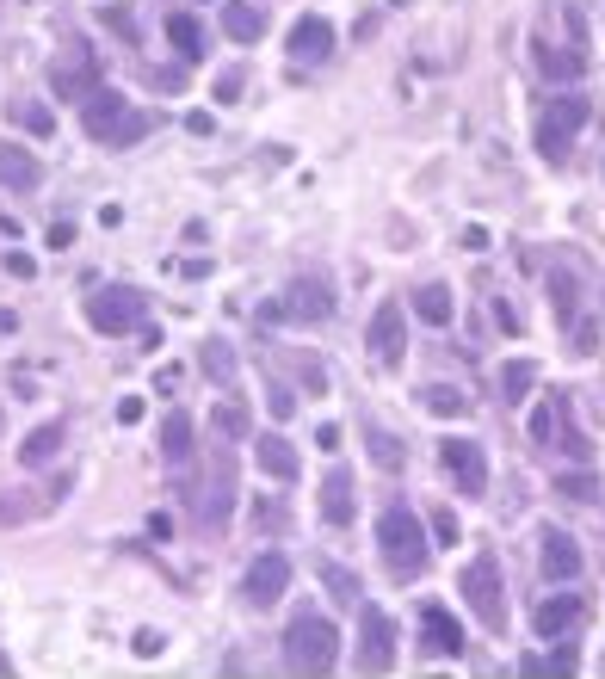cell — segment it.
Returning a JSON list of instances; mask_svg holds the SVG:
<instances>
[{
  "instance_id": "27",
  "label": "cell",
  "mask_w": 605,
  "mask_h": 679,
  "mask_svg": "<svg viewBox=\"0 0 605 679\" xmlns=\"http://www.w3.org/2000/svg\"><path fill=\"white\" fill-rule=\"evenodd\" d=\"M414 309H420V321H426V328H451V291H445V284H420V291H414Z\"/></svg>"
},
{
  "instance_id": "8",
  "label": "cell",
  "mask_w": 605,
  "mask_h": 679,
  "mask_svg": "<svg viewBox=\"0 0 605 679\" xmlns=\"http://www.w3.org/2000/svg\"><path fill=\"white\" fill-rule=\"evenodd\" d=\"M284 593H291V556H284V550H260L254 562H247V575H241L247 612H272Z\"/></svg>"
},
{
  "instance_id": "39",
  "label": "cell",
  "mask_w": 605,
  "mask_h": 679,
  "mask_svg": "<svg viewBox=\"0 0 605 679\" xmlns=\"http://www.w3.org/2000/svg\"><path fill=\"white\" fill-rule=\"evenodd\" d=\"M556 451H568L575 463H587L593 457V439L581 433V426H556Z\"/></svg>"
},
{
  "instance_id": "13",
  "label": "cell",
  "mask_w": 605,
  "mask_h": 679,
  "mask_svg": "<svg viewBox=\"0 0 605 679\" xmlns=\"http://www.w3.org/2000/svg\"><path fill=\"white\" fill-rule=\"evenodd\" d=\"M284 50H291L297 62H328V56L340 50V38H334V25H328L322 13H303V19L291 25V38H284Z\"/></svg>"
},
{
  "instance_id": "43",
  "label": "cell",
  "mask_w": 605,
  "mask_h": 679,
  "mask_svg": "<svg viewBox=\"0 0 605 679\" xmlns=\"http://www.w3.org/2000/svg\"><path fill=\"white\" fill-rule=\"evenodd\" d=\"M433 538H439L433 550H445V544H457V513H445V507L433 513Z\"/></svg>"
},
{
  "instance_id": "19",
  "label": "cell",
  "mask_w": 605,
  "mask_h": 679,
  "mask_svg": "<svg viewBox=\"0 0 605 679\" xmlns=\"http://www.w3.org/2000/svg\"><path fill=\"white\" fill-rule=\"evenodd\" d=\"M352 513H359V488H352V470H346V463H334L328 482H322V519H328V525H352Z\"/></svg>"
},
{
  "instance_id": "4",
  "label": "cell",
  "mask_w": 605,
  "mask_h": 679,
  "mask_svg": "<svg viewBox=\"0 0 605 679\" xmlns=\"http://www.w3.org/2000/svg\"><path fill=\"white\" fill-rule=\"evenodd\" d=\"M334 284L322 272H297V278H284V291L278 303L266 309V321H303V328H315V321H328L334 315Z\"/></svg>"
},
{
  "instance_id": "41",
  "label": "cell",
  "mask_w": 605,
  "mask_h": 679,
  "mask_svg": "<svg viewBox=\"0 0 605 679\" xmlns=\"http://www.w3.org/2000/svg\"><path fill=\"white\" fill-rule=\"evenodd\" d=\"M568 346L587 359V352H599V328H593V321H568Z\"/></svg>"
},
{
  "instance_id": "45",
  "label": "cell",
  "mask_w": 605,
  "mask_h": 679,
  "mask_svg": "<svg viewBox=\"0 0 605 679\" xmlns=\"http://www.w3.org/2000/svg\"><path fill=\"white\" fill-rule=\"evenodd\" d=\"M241 99V75L229 68V75H217V105H235Z\"/></svg>"
},
{
  "instance_id": "50",
  "label": "cell",
  "mask_w": 605,
  "mask_h": 679,
  "mask_svg": "<svg viewBox=\"0 0 605 679\" xmlns=\"http://www.w3.org/2000/svg\"><path fill=\"white\" fill-rule=\"evenodd\" d=\"M149 538H173V519L167 513H149Z\"/></svg>"
},
{
  "instance_id": "21",
  "label": "cell",
  "mask_w": 605,
  "mask_h": 679,
  "mask_svg": "<svg viewBox=\"0 0 605 679\" xmlns=\"http://www.w3.org/2000/svg\"><path fill=\"white\" fill-rule=\"evenodd\" d=\"M544 575L550 581H581V544L556 525H544Z\"/></svg>"
},
{
  "instance_id": "44",
  "label": "cell",
  "mask_w": 605,
  "mask_h": 679,
  "mask_svg": "<svg viewBox=\"0 0 605 679\" xmlns=\"http://www.w3.org/2000/svg\"><path fill=\"white\" fill-rule=\"evenodd\" d=\"M130 649H136V655H161V649H167V636H161V630H136V636H130Z\"/></svg>"
},
{
  "instance_id": "18",
  "label": "cell",
  "mask_w": 605,
  "mask_h": 679,
  "mask_svg": "<svg viewBox=\"0 0 605 679\" xmlns=\"http://www.w3.org/2000/svg\"><path fill=\"white\" fill-rule=\"evenodd\" d=\"M38 180H44L38 155H31L25 142H0V186L7 192H38Z\"/></svg>"
},
{
  "instance_id": "53",
  "label": "cell",
  "mask_w": 605,
  "mask_h": 679,
  "mask_svg": "<svg viewBox=\"0 0 605 679\" xmlns=\"http://www.w3.org/2000/svg\"><path fill=\"white\" fill-rule=\"evenodd\" d=\"M7 673H13V661H7V655H0V679H7Z\"/></svg>"
},
{
  "instance_id": "47",
  "label": "cell",
  "mask_w": 605,
  "mask_h": 679,
  "mask_svg": "<svg viewBox=\"0 0 605 679\" xmlns=\"http://www.w3.org/2000/svg\"><path fill=\"white\" fill-rule=\"evenodd\" d=\"M315 445H322V451H328V457H334V451H340V426H334V420H328V426H322V433H315Z\"/></svg>"
},
{
  "instance_id": "28",
  "label": "cell",
  "mask_w": 605,
  "mask_h": 679,
  "mask_svg": "<svg viewBox=\"0 0 605 679\" xmlns=\"http://www.w3.org/2000/svg\"><path fill=\"white\" fill-rule=\"evenodd\" d=\"M575 661H581V649H575V642H562L556 655H525V661H519V673H525V679H544V673H575Z\"/></svg>"
},
{
  "instance_id": "14",
  "label": "cell",
  "mask_w": 605,
  "mask_h": 679,
  "mask_svg": "<svg viewBox=\"0 0 605 679\" xmlns=\"http://www.w3.org/2000/svg\"><path fill=\"white\" fill-rule=\"evenodd\" d=\"M420 642H426V655L457 661L464 655V624H457L445 605H420Z\"/></svg>"
},
{
  "instance_id": "49",
  "label": "cell",
  "mask_w": 605,
  "mask_h": 679,
  "mask_svg": "<svg viewBox=\"0 0 605 679\" xmlns=\"http://www.w3.org/2000/svg\"><path fill=\"white\" fill-rule=\"evenodd\" d=\"M118 420H124V426H136V420H142V396H130V402H118Z\"/></svg>"
},
{
  "instance_id": "2",
  "label": "cell",
  "mask_w": 605,
  "mask_h": 679,
  "mask_svg": "<svg viewBox=\"0 0 605 679\" xmlns=\"http://www.w3.org/2000/svg\"><path fill=\"white\" fill-rule=\"evenodd\" d=\"M284 667H297V673H328L340 661V630L328 618H315V612H297L291 624H284Z\"/></svg>"
},
{
  "instance_id": "35",
  "label": "cell",
  "mask_w": 605,
  "mask_h": 679,
  "mask_svg": "<svg viewBox=\"0 0 605 679\" xmlns=\"http://www.w3.org/2000/svg\"><path fill=\"white\" fill-rule=\"evenodd\" d=\"M204 371L217 377L223 389H235V359H229V346H223V340H204Z\"/></svg>"
},
{
  "instance_id": "38",
  "label": "cell",
  "mask_w": 605,
  "mask_h": 679,
  "mask_svg": "<svg viewBox=\"0 0 605 679\" xmlns=\"http://www.w3.org/2000/svg\"><path fill=\"white\" fill-rule=\"evenodd\" d=\"M322 587H328L334 599H359V575H352V568H340V562H322Z\"/></svg>"
},
{
  "instance_id": "31",
  "label": "cell",
  "mask_w": 605,
  "mask_h": 679,
  "mask_svg": "<svg viewBox=\"0 0 605 679\" xmlns=\"http://www.w3.org/2000/svg\"><path fill=\"white\" fill-rule=\"evenodd\" d=\"M210 426H217V439H247V426H254V420H247V408L241 402H217V414H210Z\"/></svg>"
},
{
  "instance_id": "52",
  "label": "cell",
  "mask_w": 605,
  "mask_h": 679,
  "mask_svg": "<svg viewBox=\"0 0 605 679\" xmlns=\"http://www.w3.org/2000/svg\"><path fill=\"white\" fill-rule=\"evenodd\" d=\"M19 328V321H13V309H0V334H13Z\"/></svg>"
},
{
  "instance_id": "29",
  "label": "cell",
  "mask_w": 605,
  "mask_h": 679,
  "mask_svg": "<svg viewBox=\"0 0 605 679\" xmlns=\"http://www.w3.org/2000/svg\"><path fill=\"white\" fill-rule=\"evenodd\" d=\"M365 445H371V463H377V470H402V463H408L402 439L383 433V426H365Z\"/></svg>"
},
{
  "instance_id": "15",
  "label": "cell",
  "mask_w": 605,
  "mask_h": 679,
  "mask_svg": "<svg viewBox=\"0 0 605 679\" xmlns=\"http://www.w3.org/2000/svg\"><path fill=\"white\" fill-rule=\"evenodd\" d=\"M587 618V593H550L544 605H538V612H531V630H538V636H568V630H575Z\"/></svg>"
},
{
  "instance_id": "34",
  "label": "cell",
  "mask_w": 605,
  "mask_h": 679,
  "mask_svg": "<svg viewBox=\"0 0 605 679\" xmlns=\"http://www.w3.org/2000/svg\"><path fill=\"white\" fill-rule=\"evenodd\" d=\"M556 494L562 500H599V476L593 470H568V476H556Z\"/></svg>"
},
{
  "instance_id": "48",
  "label": "cell",
  "mask_w": 605,
  "mask_h": 679,
  "mask_svg": "<svg viewBox=\"0 0 605 679\" xmlns=\"http://www.w3.org/2000/svg\"><path fill=\"white\" fill-rule=\"evenodd\" d=\"M44 241H50V247H75V223H56Z\"/></svg>"
},
{
  "instance_id": "30",
  "label": "cell",
  "mask_w": 605,
  "mask_h": 679,
  "mask_svg": "<svg viewBox=\"0 0 605 679\" xmlns=\"http://www.w3.org/2000/svg\"><path fill=\"white\" fill-rule=\"evenodd\" d=\"M556 426H562V402H538V408H531V445L556 451Z\"/></svg>"
},
{
  "instance_id": "36",
  "label": "cell",
  "mask_w": 605,
  "mask_h": 679,
  "mask_svg": "<svg viewBox=\"0 0 605 679\" xmlns=\"http://www.w3.org/2000/svg\"><path fill=\"white\" fill-rule=\"evenodd\" d=\"M99 19H105V25H112V31H118V38L130 44V50L142 44V19H136L130 7H99Z\"/></svg>"
},
{
  "instance_id": "6",
  "label": "cell",
  "mask_w": 605,
  "mask_h": 679,
  "mask_svg": "<svg viewBox=\"0 0 605 679\" xmlns=\"http://www.w3.org/2000/svg\"><path fill=\"white\" fill-rule=\"evenodd\" d=\"M587 118H593V105L581 93H550L544 112H538V149H544V161H562L568 155V136H581Z\"/></svg>"
},
{
  "instance_id": "26",
  "label": "cell",
  "mask_w": 605,
  "mask_h": 679,
  "mask_svg": "<svg viewBox=\"0 0 605 679\" xmlns=\"http://www.w3.org/2000/svg\"><path fill=\"white\" fill-rule=\"evenodd\" d=\"M167 44L180 50V62H204V25L192 13H167Z\"/></svg>"
},
{
  "instance_id": "7",
  "label": "cell",
  "mask_w": 605,
  "mask_h": 679,
  "mask_svg": "<svg viewBox=\"0 0 605 679\" xmlns=\"http://www.w3.org/2000/svg\"><path fill=\"white\" fill-rule=\"evenodd\" d=\"M229 507H235V451L223 439L217 451H210V482H204V494H192V513H198L204 531H223Z\"/></svg>"
},
{
  "instance_id": "3",
  "label": "cell",
  "mask_w": 605,
  "mask_h": 679,
  "mask_svg": "<svg viewBox=\"0 0 605 679\" xmlns=\"http://www.w3.org/2000/svg\"><path fill=\"white\" fill-rule=\"evenodd\" d=\"M377 550H383V562L396 568V575H420V562H426L433 544H426V525L396 500V507H383V519H377Z\"/></svg>"
},
{
  "instance_id": "17",
  "label": "cell",
  "mask_w": 605,
  "mask_h": 679,
  "mask_svg": "<svg viewBox=\"0 0 605 679\" xmlns=\"http://www.w3.org/2000/svg\"><path fill=\"white\" fill-rule=\"evenodd\" d=\"M161 457H167V470H192V457H198V426H192V414L173 408V414L161 420Z\"/></svg>"
},
{
  "instance_id": "51",
  "label": "cell",
  "mask_w": 605,
  "mask_h": 679,
  "mask_svg": "<svg viewBox=\"0 0 605 679\" xmlns=\"http://www.w3.org/2000/svg\"><path fill=\"white\" fill-rule=\"evenodd\" d=\"M186 130L192 136H210V112H186Z\"/></svg>"
},
{
  "instance_id": "1",
  "label": "cell",
  "mask_w": 605,
  "mask_h": 679,
  "mask_svg": "<svg viewBox=\"0 0 605 679\" xmlns=\"http://www.w3.org/2000/svg\"><path fill=\"white\" fill-rule=\"evenodd\" d=\"M81 130H87L93 142H105V149H124V142H136L142 130H149V118H142L118 87H93V93L81 99Z\"/></svg>"
},
{
  "instance_id": "22",
  "label": "cell",
  "mask_w": 605,
  "mask_h": 679,
  "mask_svg": "<svg viewBox=\"0 0 605 679\" xmlns=\"http://www.w3.org/2000/svg\"><path fill=\"white\" fill-rule=\"evenodd\" d=\"M531 62H538L550 81H575V75H587V50H568V44H531Z\"/></svg>"
},
{
  "instance_id": "54",
  "label": "cell",
  "mask_w": 605,
  "mask_h": 679,
  "mask_svg": "<svg viewBox=\"0 0 605 679\" xmlns=\"http://www.w3.org/2000/svg\"><path fill=\"white\" fill-rule=\"evenodd\" d=\"M0 433H7V408H0Z\"/></svg>"
},
{
  "instance_id": "5",
  "label": "cell",
  "mask_w": 605,
  "mask_h": 679,
  "mask_svg": "<svg viewBox=\"0 0 605 679\" xmlns=\"http://www.w3.org/2000/svg\"><path fill=\"white\" fill-rule=\"evenodd\" d=\"M464 599H470V612L482 618V630H507V587H501V556L482 550L476 562H464Z\"/></svg>"
},
{
  "instance_id": "20",
  "label": "cell",
  "mask_w": 605,
  "mask_h": 679,
  "mask_svg": "<svg viewBox=\"0 0 605 679\" xmlns=\"http://www.w3.org/2000/svg\"><path fill=\"white\" fill-rule=\"evenodd\" d=\"M254 457H260V470H266L272 482H297V476H303L297 445L284 439V433H260V439H254Z\"/></svg>"
},
{
  "instance_id": "42",
  "label": "cell",
  "mask_w": 605,
  "mask_h": 679,
  "mask_svg": "<svg viewBox=\"0 0 605 679\" xmlns=\"http://www.w3.org/2000/svg\"><path fill=\"white\" fill-rule=\"evenodd\" d=\"M272 414H278V420L297 414V389H291V383H272Z\"/></svg>"
},
{
  "instance_id": "37",
  "label": "cell",
  "mask_w": 605,
  "mask_h": 679,
  "mask_svg": "<svg viewBox=\"0 0 605 679\" xmlns=\"http://www.w3.org/2000/svg\"><path fill=\"white\" fill-rule=\"evenodd\" d=\"M531 383H538V365H525V359H513V365L501 371V389H507L513 402H525V396H531Z\"/></svg>"
},
{
  "instance_id": "11",
  "label": "cell",
  "mask_w": 605,
  "mask_h": 679,
  "mask_svg": "<svg viewBox=\"0 0 605 679\" xmlns=\"http://www.w3.org/2000/svg\"><path fill=\"white\" fill-rule=\"evenodd\" d=\"M365 346H371V359L383 371H396L408 359V321H402V303H377L371 315V328H365Z\"/></svg>"
},
{
  "instance_id": "32",
  "label": "cell",
  "mask_w": 605,
  "mask_h": 679,
  "mask_svg": "<svg viewBox=\"0 0 605 679\" xmlns=\"http://www.w3.org/2000/svg\"><path fill=\"white\" fill-rule=\"evenodd\" d=\"M13 118H19V124H25L31 136H38V142H44V136L56 130V112H50L44 99H38V105H31V99H19V105H13Z\"/></svg>"
},
{
  "instance_id": "16",
  "label": "cell",
  "mask_w": 605,
  "mask_h": 679,
  "mask_svg": "<svg viewBox=\"0 0 605 679\" xmlns=\"http://www.w3.org/2000/svg\"><path fill=\"white\" fill-rule=\"evenodd\" d=\"M99 87V56H62V62H50V93L56 99H87Z\"/></svg>"
},
{
  "instance_id": "25",
  "label": "cell",
  "mask_w": 605,
  "mask_h": 679,
  "mask_svg": "<svg viewBox=\"0 0 605 679\" xmlns=\"http://www.w3.org/2000/svg\"><path fill=\"white\" fill-rule=\"evenodd\" d=\"M420 408L439 414V420H464L470 414V396L457 383H420Z\"/></svg>"
},
{
  "instance_id": "12",
  "label": "cell",
  "mask_w": 605,
  "mask_h": 679,
  "mask_svg": "<svg viewBox=\"0 0 605 679\" xmlns=\"http://www.w3.org/2000/svg\"><path fill=\"white\" fill-rule=\"evenodd\" d=\"M439 457H445L451 482L464 488V494H482V488H488V457H482V445H476V439H445V445H439Z\"/></svg>"
},
{
  "instance_id": "46",
  "label": "cell",
  "mask_w": 605,
  "mask_h": 679,
  "mask_svg": "<svg viewBox=\"0 0 605 679\" xmlns=\"http://www.w3.org/2000/svg\"><path fill=\"white\" fill-rule=\"evenodd\" d=\"M7 272L13 278H31V272H38V260H31V254H7Z\"/></svg>"
},
{
  "instance_id": "24",
  "label": "cell",
  "mask_w": 605,
  "mask_h": 679,
  "mask_svg": "<svg viewBox=\"0 0 605 679\" xmlns=\"http://www.w3.org/2000/svg\"><path fill=\"white\" fill-rule=\"evenodd\" d=\"M223 31L235 44H260L266 38V13L254 7V0H229V7H223Z\"/></svg>"
},
{
  "instance_id": "9",
  "label": "cell",
  "mask_w": 605,
  "mask_h": 679,
  "mask_svg": "<svg viewBox=\"0 0 605 679\" xmlns=\"http://www.w3.org/2000/svg\"><path fill=\"white\" fill-rule=\"evenodd\" d=\"M396 618L383 605H365L359 612V673H389L396 667Z\"/></svg>"
},
{
  "instance_id": "10",
  "label": "cell",
  "mask_w": 605,
  "mask_h": 679,
  "mask_svg": "<svg viewBox=\"0 0 605 679\" xmlns=\"http://www.w3.org/2000/svg\"><path fill=\"white\" fill-rule=\"evenodd\" d=\"M142 309H149V303H142V291H130V284H105V291L87 297V321L99 334H130L142 321Z\"/></svg>"
},
{
  "instance_id": "23",
  "label": "cell",
  "mask_w": 605,
  "mask_h": 679,
  "mask_svg": "<svg viewBox=\"0 0 605 679\" xmlns=\"http://www.w3.org/2000/svg\"><path fill=\"white\" fill-rule=\"evenodd\" d=\"M62 439H68V426H62V420L31 426V433H25V445H19V463H25V470H38V463H50V457L62 451Z\"/></svg>"
},
{
  "instance_id": "40",
  "label": "cell",
  "mask_w": 605,
  "mask_h": 679,
  "mask_svg": "<svg viewBox=\"0 0 605 679\" xmlns=\"http://www.w3.org/2000/svg\"><path fill=\"white\" fill-rule=\"evenodd\" d=\"M31 513H38V500H31V494H0V525H19Z\"/></svg>"
},
{
  "instance_id": "33",
  "label": "cell",
  "mask_w": 605,
  "mask_h": 679,
  "mask_svg": "<svg viewBox=\"0 0 605 679\" xmlns=\"http://www.w3.org/2000/svg\"><path fill=\"white\" fill-rule=\"evenodd\" d=\"M550 309L562 315V321H575V272H550Z\"/></svg>"
}]
</instances>
